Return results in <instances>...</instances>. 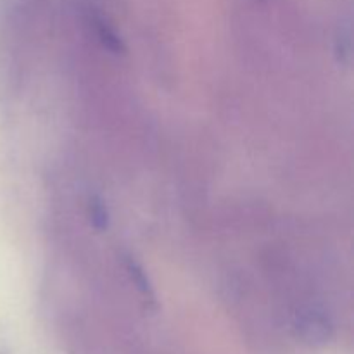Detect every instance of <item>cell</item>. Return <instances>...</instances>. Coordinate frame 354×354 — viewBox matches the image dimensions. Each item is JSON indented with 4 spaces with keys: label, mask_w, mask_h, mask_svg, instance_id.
<instances>
[{
    "label": "cell",
    "mask_w": 354,
    "mask_h": 354,
    "mask_svg": "<svg viewBox=\"0 0 354 354\" xmlns=\"http://www.w3.org/2000/svg\"><path fill=\"white\" fill-rule=\"evenodd\" d=\"M351 26L348 23L339 24L337 33H335V55L339 62L349 64L353 54V40H351Z\"/></svg>",
    "instance_id": "obj_4"
},
{
    "label": "cell",
    "mask_w": 354,
    "mask_h": 354,
    "mask_svg": "<svg viewBox=\"0 0 354 354\" xmlns=\"http://www.w3.org/2000/svg\"><path fill=\"white\" fill-rule=\"evenodd\" d=\"M86 218H88L90 225L93 227V230H97L99 234L106 232L109 228L111 223V214L107 209V204L104 203L102 197L92 196L86 204Z\"/></svg>",
    "instance_id": "obj_3"
},
{
    "label": "cell",
    "mask_w": 354,
    "mask_h": 354,
    "mask_svg": "<svg viewBox=\"0 0 354 354\" xmlns=\"http://www.w3.org/2000/svg\"><path fill=\"white\" fill-rule=\"evenodd\" d=\"M121 258H123V266L128 273V279H130V282L133 283V287L137 289L138 296L142 297V303H144L145 310H158V299H156L154 287H152L151 280H149L147 273L142 268L140 263H138L131 254H123Z\"/></svg>",
    "instance_id": "obj_1"
},
{
    "label": "cell",
    "mask_w": 354,
    "mask_h": 354,
    "mask_svg": "<svg viewBox=\"0 0 354 354\" xmlns=\"http://www.w3.org/2000/svg\"><path fill=\"white\" fill-rule=\"evenodd\" d=\"M93 26H95V33L99 37V41L106 50H109L114 55L127 54V45H124L123 38L118 35V31L104 19L102 16L93 17Z\"/></svg>",
    "instance_id": "obj_2"
}]
</instances>
